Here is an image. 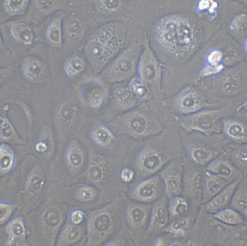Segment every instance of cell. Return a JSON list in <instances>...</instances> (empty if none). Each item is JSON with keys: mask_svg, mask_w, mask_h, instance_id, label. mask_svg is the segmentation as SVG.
<instances>
[{"mask_svg": "<svg viewBox=\"0 0 247 246\" xmlns=\"http://www.w3.org/2000/svg\"><path fill=\"white\" fill-rule=\"evenodd\" d=\"M121 42L113 30L103 28L95 33L87 44L92 53L103 62L108 61L118 50Z\"/></svg>", "mask_w": 247, "mask_h": 246, "instance_id": "cell-9", "label": "cell"}, {"mask_svg": "<svg viewBox=\"0 0 247 246\" xmlns=\"http://www.w3.org/2000/svg\"><path fill=\"white\" fill-rule=\"evenodd\" d=\"M174 106L182 115L191 114L213 105L201 93L189 88L181 91L175 97Z\"/></svg>", "mask_w": 247, "mask_h": 246, "instance_id": "cell-13", "label": "cell"}, {"mask_svg": "<svg viewBox=\"0 0 247 246\" xmlns=\"http://www.w3.org/2000/svg\"><path fill=\"white\" fill-rule=\"evenodd\" d=\"M215 216L222 221L231 224L239 223L242 221L241 216L238 213L229 209L219 212L216 213Z\"/></svg>", "mask_w": 247, "mask_h": 246, "instance_id": "cell-32", "label": "cell"}, {"mask_svg": "<svg viewBox=\"0 0 247 246\" xmlns=\"http://www.w3.org/2000/svg\"><path fill=\"white\" fill-rule=\"evenodd\" d=\"M247 119L246 111L240 110L224 117L221 133L231 142L247 143Z\"/></svg>", "mask_w": 247, "mask_h": 246, "instance_id": "cell-12", "label": "cell"}, {"mask_svg": "<svg viewBox=\"0 0 247 246\" xmlns=\"http://www.w3.org/2000/svg\"><path fill=\"white\" fill-rule=\"evenodd\" d=\"M61 21L60 19L56 20L48 26L46 32L47 35L53 42L58 43L61 39Z\"/></svg>", "mask_w": 247, "mask_h": 246, "instance_id": "cell-34", "label": "cell"}, {"mask_svg": "<svg viewBox=\"0 0 247 246\" xmlns=\"http://www.w3.org/2000/svg\"><path fill=\"white\" fill-rule=\"evenodd\" d=\"M86 234V220L78 224L71 222L67 218L57 236L58 246L78 245L85 242Z\"/></svg>", "mask_w": 247, "mask_h": 246, "instance_id": "cell-16", "label": "cell"}, {"mask_svg": "<svg viewBox=\"0 0 247 246\" xmlns=\"http://www.w3.org/2000/svg\"><path fill=\"white\" fill-rule=\"evenodd\" d=\"M180 130L184 155L193 162L204 167L223 153L226 145L231 142L221 133L207 135Z\"/></svg>", "mask_w": 247, "mask_h": 246, "instance_id": "cell-3", "label": "cell"}, {"mask_svg": "<svg viewBox=\"0 0 247 246\" xmlns=\"http://www.w3.org/2000/svg\"><path fill=\"white\" fill-rule=\"evenodd\" d=\"M134 175V172L132 170L125 167L123 168L121 172V178L124 181L129 182L132 180Z\"/></svg>", "mask_w": 247, "mask_h": 246, "instance_id": "cell-48", "label": "cell"}, {"mask_svg": "<svg viewBox=\"0 0 247 246\" xmlns=\"http://www.w3.org/2000/svg\"><path fill=\"white\" fill-rule=\"evenodd\" d=\"M97 192L93 187L84 186L78 188L75 192V197L78 202L76 208L87 211L98 208L94 203Z\"/></svg>", "mask_w": 247, "mask_h": 246, "instance_id": "cell-20", "label": "cell"}, {"mask_svg": "<svg viewBox=\"0 0 247 246\" xmlns=\"http://www.w3.org/2000/svg\"><path fill=\"white\" fill-rule=\"evenodd\" d=\"M87 100L92 107H97L102 103L104 97L103 90L99 88H93L87 93Z\"/></svg>", "mask_w": 247, "mask_h": 246, "instance_id": "cell-37", "label": "cell"}, {"mask_svg": "<svg viewBox=\"0 0 247 246\" xmlns=\"http://www.w3.org/2000/svg\"><path fill=\"white\" fill-rule=\"evenodd\" d=\"M163 181L157 174L143 179L134 186L132 191L134 201L152 204L164 195Z\"/></svg>", "mask_w": 247, "mask_h": 246, "instance_id": "cell-11", "label": "cell"}, {"mask_svg": "<svg viewBox=\"0 0 247 246\" xmlns=\"http://www.w3.org/2000/svg\"><path fill=\"white\" fill-rule=\"evenodd\" d=\"M223 68V65L221 64L216 65H208L203 69L201 74L204 76H211L219 73Z\"/></svg>", "mask_w": 247, "mask_h": 246, "instance_id": "cell-42", "label": "cell"}, {"mask_svg": "<svg viewBox=\"0 0 247 246\" xmlns=\"http://www.w3.org/2000/svg\"><path fill=\"white\" fill-rule=\"evenodd\" d=\"M241 180L234 181L227 185L210 201L208 205L214 209L222 207L230 201L238 184Z\"/></svg>", "mask_w": 247, "mask_h": 246, "instance_id": "cell-22", "label": "cell"}, {"mask_svg": "<svg viewBox=\"0 0 247 246\" xmlns=\"http://www.w3.org/2000/svg\"><path fill=\"white\" fill-rule=\"evenodd\" d=\"M24 73L29 79L36 80L42 74L43 67L38 61L34 59L27 61L24 65Z\"/></svg>", "mask_w": 247, "mask_h": 246, "instance_id": "cell-30", "label": "cell"}, {"mask_svg": "<svg viewBox=\"0 0 247 246\" xmlns=\"http://www.w3.org/2000/svg\"><path fill=\"white\" fill-rule=\"evenodd\" d=\"M66 158L69 165L76 169L82 164L84 160L83 151L79 145L76 142L72 143L67 152Z\"/></svg>", "mask_w": 247, "mask_h": 246, "instance_id": "cell-26", "label": "cell"}, {"mask_svg": "<svg viewBox=\"0 0 247 246\" xmlns=\"http://www.w3.org/2000/svg\"><path fill=\"white\" fill-rule=\"evenodd\" d=\"M92 139L98 145L106 147L110 145L114 139L112 132L104 126H99L95 128L91 134Z\"/></svg>", "mask_w": 247, "mask_h": 246, "instance_id": "cell-25", "label": "cell"}, {"mask_svg": "<svg viewBox=\"0 0 247 246\" xmlns=\"http://www.w3.org/2000/svg\"><path fill=\"white\" fill-rule=\"evenodd\" d=\"M1 136L3 139H10L13 134V131L11 125L7 122H3L1 127Z\"/></svg>", "mask_w": 247, "mask_h": 246, "instance_id": "cell-45", "label": "cell"}, {"mask_svg": "<svg viewBox=\"0 0 247 246\" xmlns=\"http://www.w3.org/2000/svg\"><path fill=\"white\" fill-rule=\"evenodd\" d=\"M133 68L131 61L127 59L123 58L117 62L112 70L113 72L119 76H124L130 73Z\"/></svg>", "mask_w": 247, "mask_h": 246, "instance_id": "cell-33", "label": "cell"}, {"mask_svg": "<svg viewBox=\"0 0 247 246\" xmlns=\"http://www.w3.org/2000/svg\"><path fill=\"white\" fill-rule=\"evenodd\" d=\"M140 72L143 79L150 81L155 77L156 74V70L152 62L149 60H145L141 64Z\"/></svg>", "mask_w": 247, "mask_h": 246, "instance_id": "cell-36", "label": "cell"}, {"mask_svg": "<svg viewBox=\"0 0 247 246\" xmlns=\"http://www.w3.org/2000/svg\"><path fill=\"white\" fill-rule=\"evenodd\" d=\"M84 66V63L82 60L79 57H76L67 62L65 70L68 75L72 76L82 70Z\"/></svg>", "mask_w": 247, "mask_h": 246, "instance_id": "cell-35", "label": "cell"}, {"mask_svg": "<svg viewBox=\"0 0 247 246\" xmlns=\"http://www.w3.org/2000/svg\"><path fill=\"white\" fill-rule=\"evenodd\" d=\"M14 206L4 202L0 203V223L5 222L10 216L13 210Z\"/></svg>", "mask_w": 247, "mask_h": 246, "instance_id": "cell-41", "label": "cell"}, {"mask_svg": "<svg viewBox=\"0 0 247 246\" xmlns=\"http://www.w3.org/2000/svg\"><path fill=\"white\" fill-rule=\"evenodd\" d=\"M26 1L24 0H7L5 1L8 8L13 11H16L21 9Z\"/></svg>", "mask_w": 247, "mask_h": 246, "instance_id": "cell-44", "label": "cell"}, {"mask_svg": "<svg viewBox=\"0 0 247 246\" xmlns=\"http://www.w3.org/2000/svg\"><path fill=\"white\" fill-rule=\"evenodd\" d=\"M233 163L247 176V144L232 142L227 144L224 151Z\"/></svg>", "mask_w": 247, "mask_h": 246, "instance_id": "cell-17", "label": "cell"}, {"mask_svg": "<svg viewBox=\"0 0 247 246\" xmlns=\"http://www.w3.org/2000/svg\"><path fill=\"white\" fill-rule=\"evenodd\" d=\"M41 213V231L47 245H53L70 211V205L50 204L45 205Z\"/></svg>", "mask_w": 247, "mask_h": 246, "instance_id": "cell-7", "label": "cell"}, {"mask_svg": "<svg viewBox=\"0 0 247 246\" xmlns=\"http://www.w3.org/2000/svg\"><path fill=\"white\" fill-rule=\"evenodd\" d=\"M163 131L157 143L147 145L140 150L136 161L137 169L142 176L157 174L171 160L183 156L181 140L175 133Z\"/></svg>", "mask_w": 247, "mask_h": 246, "instance_id": "cell-2", "label": "cell"}, {"mask_svg": "<svg viewBox=\"0 0 247 246\" xmlns=\"http://www.w3.org/2000/svg\"><path fill=\"white\" fill-rule=\"evenodd\" d=\"M183 166V156L171 161L157 174L163 181L164 195L168 199L181 195Z\"/></svg>", "mask_w": 247, "mask_h": 246, "instance_id": "cell-10", "label": "cell"}, {"mask_svg": "<svg viewBox=\"0 0 247 246\" xmlns=\"http://www.w3.org/2000/svg\"><path fill=\"white\" fill-rule=\"evenodd\" d=\"M42 185L43 182L41 179L37 177L32 178L28 182L27 185L30 190L36 192L40 189Z\"/></svg>", "mask_w": 247, "mask_h": 246, "instance_id": "cell-47", "label": "cell"}, {"mask_svg": "<svg viewBox=\"0 0 247 246\" xmlns=\"http://www.w3.org/2000/svg\"><path fill=\"white\" fill-rule=\"evenodd\" d=\"M168 199L164 195L152 204V207L145 241L153 239L170 222L168 208Z\"/></svg>", "mask_w": 247, "mask_h": 246, "instance_id": "cell-14", "label": "cell"}, {"mask_svg": "<svg viewBox=\"0 0 247 246\" xmlns=\"http://www.w3.org/2000/svg\"><path fill=\"white\" fill-rule=\"evenodd\" d=\"M10 29L12 36L17 41L26 44L31 43L33 37L32 32L26 24L16 23L12 25Z\"/></svg>", "mask_w": 247, "mask_h": 246, "instance_id": "cell-24", "label": "cell"}, {"mask_svg": "<svg viewBox=\"0 0 247 246\" xmlns=\"http://www.w3.org/2000/svg\"><path fill=\"white\" fill-rule=\"evenodd\" d=\"M184 166L181 195L194 202L202 198L205 176V167L192 162L183 155Z\"/></svg>", "mask_w": 247, "mask_h": 246, "instance_id": "cell-8", "label": "cell"}, {"mask_svg": "<svg viewBox=\"0 0 247 246\" xmlns=\"http://www.w3.org/2000/svg\"><path fill=\"white\" fill-rule=\"evenodd\" d=\"M6 230L9 236L10 241L17 239H24L26 234L25 225L23 219L18 217L12 219L7 225Z\"/></svg>", "mask_w": 247, "mask_h": 246, "instance_id": "cell-23", "label": "cell"}, {"mask_svg": "<svg viewBox=\"0 0 247 246\" xmlns=\"http://www.w3.org/2000/svg\"><path fill=\"white\" fill-rule=\"evenodd\" d=\"M151 207V204L134 201L126 203L122 227L136 245L145 241Z\"/></svg>", "mask_w": 247, "mask_h": 246, "instance_id": "cell-6", "label": "cell"}, {"mask_svg": "<svg viewBox=\"0 0 247 246\" xmlns=\"http://www.w3.org/2000/svg\"><path fill=\"white\" fill-rule=\"evenodd\" d=\"M103 175L102 168L97 165L92 166L88 172L89 178L92 181L95 183L100 182L103 177Z\"/></svg>", "mask_w": 247, "mask_h": 246, "instance_id": "cell-40", "label": "cell"}, {"mask_svg": "<svg viewBox=\"0 0 247 246\" xmlns=\"http://www.w3.org/2000/svg\"><path fill=\"white\" fill-rule=\"evenodd\" d=\"M125 204L114 201L87 211L86 245L104 246L114 236L122 227Z\"/></svg>", "mask_w": 247, "mask_h": 246, "instance_id": "cell-1", "label": "cell"}, {"mask_svg": "<svg viewBox=\"0 0 247 246\" xmlns=\"http://www.w3.org/2000/svg\"><path fill=\"white\" fill-rule=\"evenodd\" d=\"M134 240L122 227L104 246H135Z\"/></svg>", "mask_w": 247, "mask_h": 246, "instance_id": "cell-28", "label": "cell"}, {"mask_svg": "<svg viewBox=\"0 0 247 246\" xmlns=\"http://www.w3.org/2000/svg\"><path fill=\"white\" fill-rule=\"evenodd\" d=\"M53 1H37V6L39 9L44 10L50 7L53 3Z\"/></svg>", "mask_w": 247, "mask_h": 246, "instance_id": "cell-50", "label": "cell"}, {"mask_svg": "<svg viewBox=\"0 0 247 246\" xmlns=\"http://www.w3.org/2000/svg\"><path fill=\"white\" fill-rule=\"evenodd\" d=\"M246 17L244 15H241L236 18L233 21L231 25L233 29H238L242 26V23H246Z\"/></svg>", "mask_w": 247, "mask_h": 246, "instance_id": "cell-49", "label": "cell"}, {"mask_svg": "<svg viewBox=\"0 0 247 246\" xmlns=\"http://www.w3.org/2000/svg\"><path fill=\"white\" fill-rule=\"evenodd\" d=\"M130 88L131 92L138 98L144 99L148 96V91L146 88L138 79H135L132 81Z\"/></svg>", "mask_w": 247, "mask_h": 246, "instance_id": "cell-38", "label": "cell"}, {"mask_svg": "<svg viewBox=\"0 0 247 246\" xmlns=\"http://www.w3.org/2000/svg\"><path fill=\"white\" fill-rule=\"evenodd\" d=\"M229 106L219 108L204 109L177 118L180 127L185 131H195L207 135L221 132L222 119L238 111Z\"/></svg>", "mask_w": 247, "mask_h": 246, "instance_id": "cell-5", "label": "cell"}, {"mask_svg": "<svg viewBox=\"0 0 247 246\" xmlns=\"http://www.w3.org/2000/svg\"><path fill=\"white\" fill-rule=\"evenodd\" d=\"M80 28V23L78 21L75 19L70 21L67 26L68 33L72 36H75L79 31Z\"/></svg>", "mask_w": 247, "mask_h": 246, "instance_id": "cell-43", "label": "cell"}, {"mask_svg": "<svg viewBox=\"0 0 247 246\" xmlns=\"http://www.w3.org/2000/svg\"><path fill=\"white\" fill-rule=\"evenodd\" d=\"M205 171L230 182L241 180L244 177L242 172L233 163L224 152L205 167Z\"/></svg>", "mask_w": 247, "mask_h": 246, "instance_id": "cell-15", "label": "cell"}, {"mask_svg": "<svg viewBox=\"0 0 247 246\" xmlns=\"http://www.w3.org/2000/svg\"><path fill=\"white\" fill-rule=\"evenodd\" d=\"M168 208L170 222L186 215L189 204L187 200L184 197L178 195L168 199Z\"/></svg>", "mask_w": 247, "mask_h": 246, "instance_id": "cell-21", "label": "cell"}, {"mask_svg": "<svg viewBox=\"0 0 247 246\" xmlns=\"http://www.w3.org/2000/svg\"><path fill=\"white\" fill-rule=\"evenodd\" d=\"M222 54L219 51L215 50L211 52L208 56L207 61L210 65H216L219 64L222 58Z\"/></svg>", "mask_w": 247, "mask_h": 246, "instance_id": "cell-46", "label": "cell"}, {"mask_svg": "<svg viewBox=\"0 0 247 246\" xmlns=\"http://www.w3.org/2000/svg\"><path fill=\"white\" fill-rule=\"evenodd\" d=\"M85 214L83 210L79 208H75L70 211L67 218L74 223L80 224L85 220Z\"/></svg>", "mask_w": 247, "mask_h": 246, "instance_id": "cell-39", "label": "cell"}, {"mask_svg": "<svg viewBox=\"0 0 247 246\" xmlns=\"http://www.w3.org/2000/svg\"><path fill=\"white\" fill-rule=\"evenodd\" d=\"M231 182L221 177L206 172L202 198L211 199Z\"/></svg>", "mask_w": 247, "mask_h": 246, "instance_id": "cell-19", "label": "cell"}, {"mask_svg": "<svg viewBox=\"0 0 247 246\" xmlns=\"http://www.w3.org/2000/svg\"><path fill=\"white\" fill-rule=\"evenodd\" d=\"M36 148L38 150L43 151L46 149V146L44 143H40L37 145Z\"/></svg>", "mask_w": 247, "mask_h": 246, "instance_id": "cell-54", "label": "cell"}, {"mask_svg": "<svg viewBox=\"0 0 247 246\" xmlns=\"http://www.w3.org/2000/svg\"><path fill=\"white\" fill-rule=\"evenodd\" d=\"M210 1L209 0H202L199 3L198 8L201 10L208 8L210 6Z\"/></svg>", "mask_w": 247, "mask_h": 246, "instance_id": "cell-52", "label": "cell"}, {"mask_svg": "<svg viewBox=\"0 0 247 246\" xmlns=\"http://www.w3.org/2000/svg\"><path fill=\"white\" fill-rule=\"evenodd\" d=\"M15 158L12 150L5 144L1 145L0 148V170L2 174L9 172L13 167Z\"/></svg>", "mask_w": 247, "mask_h": 246, "instance_id": "cell-27", "label": "cell"}, {"mask_svg": "<svg viewBox=\"0 0 247 246\" xmlns=\"http://www.w3.org/2000/svg\"><path fill=\"white\" fill-rule=\"evenodd\" d=\"M211 5L209 9V11L210 12L212 13L214 12V9L217 7V3L214 1L210 0Z\"/></svg>", "mask_w": 247, "mask_h": 246, "instance_id": "cell-53", "label": "cell"}, {"mask_svg": "<svg viewBox=\"0 0 247 246\" xmlns=\"http://www.w3.org/2000/svg\"><path fill=\"white\" fill-rule=\"evenodd\" d=\"M101 2L105 8L109 10L115 8L118 3L116 1H101Z\"/></svg>", "mask_w": 247, "mask_h": 246, "instance_id": "cell-51", "label": "cell"}, {"mask_svg": "<svg viewBox=\"0 0 247 246\" xmlns=\"http://www.w3.org/2000/svg\"><path fill=\"white\" fill-rule=\"evenodd\" d=\"M115 99L118 105L124 109L130 108L134 103L131 94L127 90L124 88L119 89L117 91Z\"/></svg>", "mask_w": 247, "mask_h": 246, "instance_id": "cell-31", "label": "cell"}, {"mask_svg": "<svg viewBox=\"0 0 247 246\" xmlns=\"http://www.w3.org/2000/svg\"><path fill=\"white\" fill-rule=\"evenodd\" d=\"M126 122L129 129L138 136L147 135L151 133V129L153 128L147 117L139 112H133L130 114L127 118Z\"/></svg>", "mask_w": 247, "mask_h": 246, "instance_id": "cell-18", "label": "cell"}, {"mask_svg": "<svg viewBox=\"0 0 247 246\" xmlns=\"http://www.w3.org/2000/svg\"><path fill=\"white\" fill-rule=\"evenodd\" d=\"M237 76H229L224 81L222 88V91L223 94L228 96L237 95L240 92L241 86L240 79Z\"/></svg>", "mask_w": 247, "mask_h": 246, "instance_id": "cell-29", "label": "cell"}, {"mask_svg": "<svg viewBox=\"0 0 247 246\" xmlns=\"http://www.w3.org/2000/svg\"><path fill=\"white\" fill-rule=\"evenodd\" d=\"M157 33L160 44L176 55L189 51L194 45L191 27L184 19L176 16H170L162 20L157 27Z\"/></svg>", "mask_w": 247, "mask_h": 246, "instance_id": "cell-4", "label": "cell"}]
</instances>
